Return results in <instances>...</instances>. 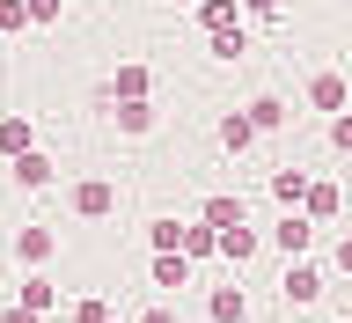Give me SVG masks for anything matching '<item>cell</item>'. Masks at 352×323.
Listing matches in <instances>:
<instances>
[{
  "label": "cell",
  "instance_id": "6da1fadb",
  "mask_svg": "<svg viewBox=\"0 0 352 323\" xmlns=\"http://www.w3.org/2000/svg\"><path fill=\"white\" fill-rule=\"evenodd\" d=\"M316 103L338 110V103H345V81H338V74H323V81H316Z\"/></svg>",
  "mask_w": 352,
  "mask_h": 323
},
{
  "label": "cell",
  "instance_id": "7a4b0ae2",
  "mask_svg": "<svg viewBox=\"0 0 352 323\" xmlns=\"http://www.w3.org/2000/svg\"><path fill=\"white\" fill-rule=\"evenodd\" d=\"M250 118H257V125H279L286 103H279V96H257V103H250Z\"/></svg>",
  "mask_w": 352,
  "mask_h": 323
},
{
  "label": "cell",
  "instance_id": "3957f363",
  "mask_svg": "<svg viewBox=\"0 0 352 323\" xmlns=\"http://www.w3.org/2000/svg\"><path fill=\"white\" fill-rule=\"evenodd\" d=\"M206 30H235V0H213L206 8Z\"/></svg>",
  "mask_w": 352,
  "mask_h": 323
},
{
  "label": "cell",
  "instance_id": "277c9868",
  "mask_svg": "<svg viewBox=\"0 0 352 323\" xmlns=\"http://www.w3.org/2000/svg\"><path fill=\"white\" fill-rule=\"evenodd\" d=\"M286 294L294 302H316V272H286Z\"/></svg>",
  "mask_w": 352,
  "mask_h": 323
},
{
  "label": "cell",
  "instance_id": "5b68a950",
  "mask_svg": "<svg viewBox=\"0 0 352 323\" xmlns=\"http://www.w3.org/2000/svg\"><path fill=\"white\" fill-rule=\"evenodd\" d=\"M250 132H257V118H228V125H220V140H228V147H242Z\"/></svg>",
  "mask_w": 352,
  "mask_h": 323
},
{
  "label": "cell",
  "instance_id": "8992f818",
  "mask_svg": "<svg viewBox=\"0 0 352 323\" xmlns=\"http://www.w3.org/2000/svg\"><path fill=\"white\" fill-rule=\"evenodd\" d=\"M30 15H37V22H52V15H59V0H30Z\"/></svg>",
  "mask_w": 352,
  "mask_h": 323
},
{
  "label": "cell",
  "instance_id": "52a82bcc",
  "mask_svg": "<svg viewBox=\"0 0 352 323\" xmlns=\"http://www.w3.org/2000/svg\"><path fill=\"white\" fill-rule=\"evenodd\" d=\"M330 140H338V147H352V118H338V125H330Z\"/></svg>",
  "mask_w": 352,
  "mask_h": 323
}]
</instances>
